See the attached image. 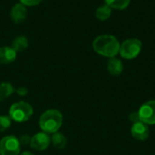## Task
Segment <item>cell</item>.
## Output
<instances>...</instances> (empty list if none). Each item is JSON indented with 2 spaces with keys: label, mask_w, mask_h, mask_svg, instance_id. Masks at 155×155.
Returning a JSON list of instances; mask_svg holds the SVG:
<instances>
[{
  "label": "cell",
  "mask_w": 155,
  "mask_h": 155,
  "mask_svg": "<svg viewBox=\"0 0 155 155\" xmlns=\"http://www.w3.org/2000/svg\"><path fill=\"white\" fill-rule=\"evenodd\" d=\"M94 51L104 57H115L120 52V43L118 39L112 35H98L93 41Z\"/></svg>",
  "instance_id": "cell-1"
},
{
  "label": "cell",
  "mask_w": 155,
  "mask_h": 155,
  "mask_svg": "<svg viewBox=\"0 0 155 155\" xmlns=\"http://www.w3.org/2000/svg\"><path fill=\"white\" fill-rule=\"evenodd\" d=\"M63 121V114L59 110L48 109L40 115L38 124L42 132L53 134L60 130Z\"/></svg>",
  "instance_id": "cell-2"
},
{
  "label": "cell",
  "mask_w": 155,
  "mask_h": 155,
  "mask_svg": "<svg viewBox=\"0 0 155 155\" xmlns=\"http://www.w3.org/2000/svg\"><path fill=\"white\" fill-rule=\"evenodd\" d=\"M33 114L34 109L29 103L25 101H18L10 106L8 116L12 121L16 123H25L30 120Z\"/></svg>",
  "instance_id": "cell-3"
},
{
  "label": "cell",
  "mask_w": 155,
  "mask_h": 155,
  "mask_svg": "<svg viewBox=\"0 0 155 155\" xmlns=\"http://www.w3.org/2000/svg\"><path fill=\"white\" fill-rule=\"evenodd\" d=\"M143 44L142 41L137 38H129L124 40L120 45L121 56L127 60H132L136 58L142 51Z\"/></svg>",
  "instance_id": "cell-4"
},
{
  "label": "cell",
  "mask_w": 155,
  "mask_h": 155,
  "mask_svg": "<svg viewBox=\"0 0 155 155\" xmlns=\"http://www.w3.org/2000/svg\"><path fill=\"white\" fill-rule=\"evenodd\" d=\"M21 144L15 135H7L0 140V155H20Z\"/></svg>",
  "instance_id": "cell-5"
},
{
  "label": "cell",
  "mask_w": 155,
  "mask_h": 155,
  "mask_svg": "<svg viewBox=\"0 0 155 155\" xmlns=\"http://www.w3.org/2000/svg\"><path fill=\"white\" fill-rule=\"evenodd\" d=\"M138 114L141 121L147 125L155 124V100L145 102L140 107Z\"/></svg>",
  "instance_id": "cell-6"
},
{
  "label": "cell",
  "mask_w": 155,
  "mask_h": 155,
  "mask_svg": "<svg viewBox=\"0 0 155 155\" xmlns=\"http://www.w3.org/2000/svg\"><path fill=\"white\" fill-rule=\"evenodd\" d=\"M51 144V137L48 134L39 132L31 137L30 147L37 152L45 151Z\"/></svg>",
  "instance_id": "cell-7"
},
{
  "label": "cell",
  "mask_w": 155,
  "mask_h": 155,
  "mask_svg": "<svg viewBox=\"0 0 155 155\" xmlns=\"http://www.w3.org/2000/svg\"><path fill=\"white\" fill-rule=\"evenodd\" d=\"M131 134L135 140L139 142H144L150 136V129L147 124H143V122H139L133 124L131 127Z\"/></svg>",
  "instance_id": "cell-8"
},
{
  "label": "cell",
  "mask_w": 155,
  "mask_h": 155,
  "mask_svg": "<svg viewBox=\"0 0 155 155\" xmlns=\"http://www.w3.org/2000/svg\"><path fill=\"white\" fill-rule=\"evenodd\" d=\"M10 17L15 24H16V25L22 24L23 22L25 21V19L27 17L26 6H25L21 3L15 4L11 8Z\"/></svg>",
  "instance_id": "cell-9"
},
{
  "label": "cell",
  "mask_w": 155,
  "mask_h": 155,
  "mask_svg": "<svg viewBox=\"0 0 155 155\" xmlns=\"http://www.w3.org/2000/svg\"><path fill=\"white\" fill-rule=\"evenodd\" d=\"M17 53L11 46L0 47V64H8L16 59Z\"/></svg>",
  "instance_id": "cell-10"
},
{
  "label": "cell",
  "mask_w": 155,
  "mask_h": 155,
  "mask_svg": "<svg viewBox=\"0 0 155 155\" xmlns=\"http://www.w3.org/2000/svg\"><path fill=\"white\" fill-rule=\"evenodd\" d=\"M107 70L111 75L118 76L123 73L124 65L120 59L117 57H111L107 62Z\"/></svg>",
  "instance_id": "cell-11"
},
{
  "label": "cell",
  "mask_w": 155,
  "mask_h": 155,
  "mask_svg": "<svg viewBox=\"0 0 155 155\" xmlns=\"http://www.w3.org/2000/svg\"><path fill=\"white\" fill-rule=\"evenodd\" d=\"M28 45H29L28 39L24 35H19L13 40L11 47L16 53H20V52L25 51L28 47Z\"/></svg>",
  "instance_id": "cell-12"
},
{
  "label": "cell",
  "mask_w": 155,
  "mask_h": 155,
  "mask_svg": "<svg viewBox=\"0 0 155 155\" xmlns=\"http://www.w3.org/2000/svg\"><path fill=\"white\" fill-rule=\"evenodd\" d=\"M51 143L55 149L62 150V149L65 148V146L67 144V138L62 133L57 132V133H54L52 134Z\"/></svg>",
  "instance_id": "cell-13"
},
{
  "label": "cell",
  "mask_w": 155,
  "mask_h": 155,
  "mask_svg": "<svg viewBox=\"0 0 155 155\" xmlns=\"http://www.w3.org/2000/svg\"><path fill=\"white\" fill-rule=\"evenodd\" d=\"M15 92V89L12 85V84L8 82H3L0 84V102L6 100L9 98Z\"/></svg>",
  "instance_id": "cell-14"
},
{
  "label": "cell",
  "mask_w": 155,
  "mask_h": 155,
  "mask_svg": "<svg viewBox=\"0 0 155 155\" xmlns=\"http://www.w3.org/2000/svg\"><path fill=\"white\" fill-rule=\"evenodd\" d=\"M111 15H112V8L106 4L100 5L95 12V16L100 21H106L107 19L110 18Z\"/></svg>",
  "instance_id": "cell-15"
},
{
  "label": "cell",
  "mask_w": 155,
  "mask_h": 155,
  "mask_svg": "<svg viewBox=\"0 0 155 155\" xmlns=\"http://www.w3.org/2000/svg\"><path fill=\"white\" fill-rule=\"evenodd\" d=\"M105 4L109 5L112 9L124 10L127 8L130 5L131 0H104Z\"/></svg>",
  "instance_id": "cell-16"
},
{
  "label": "cell",
  "mask_w": 155,
  "mask_h": 155,
  "mask_svg": "<svg viewBox=\"0 0 155 155\" xmlns=\"http://www.w3.org/2000/svg\"><path fill=\"white\" fill-rule=\"evenodd\" d=\"M12 120L8 115H0V133H3L9 129Z\"/></svg>",
  "instance_id": "cell-17"
},
{
  "label": "cell",
  "mask_w": 155,
  "mask_h": 155,
  "mask_svg": "<svg viewBox=\"0 0 155 155\" xmlns=\"http://www.w3.org/2000/svg\"><path fill=\"white\" fill-rule=\"evenodd\" d=\"M19 142H20V144L21 146H27V145H30V142H31V136L29 134H22L19 138H18Z\"/></svg>",
  "instance_id": "cell-18"
},
{
  "label": "cell",
  "mask_w": 155,
  "mask_h": 155,
  "mask_svg": "<svg viewBox=\"0 0 155 155\" xmlns=\"http://www.w3.org/2000/svg\"><path fill=\"white\" fill-rule=\"evenodd\" d=\"M44 0H19V3L24 5L25 6H35L42 3Z\"/></svg>",
  "instance_id": "cell-19"
},
{
  "label": "cell",
  "mask_w": 155,
  "mask_h": 155,
  "mask_svg": "<svg viewBox=\"0 0 155 155\" xmlns=\"http://www.w3.org/2000/svg\"><path fill=\"white\" fill-rule=\"evenodd\" d=\"M129 119L132 122V124H136V123L142 122L138 112H133V113H131L130 115H129Z\"/></svg>",
  "instance_id": "cell-20"
},
{
  "label": "cell",
  "mask_w": 155,
  "mask_h": 155,
  "mask_svg": "<svg viewBox=\"0 0 155 155\" xmlns=\"http://www.w3.org/2000/svg\"><path fill=\"white\" fill-rule=\"evenodd\" d=\"M15 93L19 96H26L28 94V90H27L26 87L21 86V87H18L17 89H15Z\"/></svg>",
  "instance_id": "cell-21"
},
{
  "label": "cell",
  "mask_w": 155,
  "mask_h": 155,
  "mask_svg": "<svg viewBox=\"0 0 155 155\" xmlns=\"http://www.w3.org/2000/svg\"><path fill=\"white\" fill-rule=\"evenodd\" d=\"M20 155H35L33 153H31V152H29V151H25V152H23V153H21Z\"/></svg>",
  "instance_id": "cell-22"
}]
</instances>
